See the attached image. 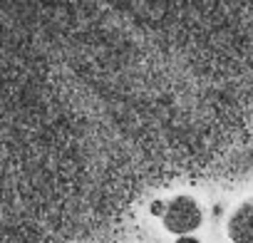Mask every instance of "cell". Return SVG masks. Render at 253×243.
I'll list each match as a JSON object with an SVG mask.
<instances>
[{
    "label": "cell",
    "mask_w": 253,
    "mask_h": 243,
    "mask_svg": "<svg viewBox=\"0 0 253 243\" xmlns=\"http://www.w3.org/2000/svg\"><path fill=\"white\" fill-rule=\"evenodd\" d=\"M176 243H201V241H199L196 236H179Z\"/></svg>",
    "instance_id": "4"
},
{
    "label": "cell",
    "mask_w": 253,
    "mask_h": 243,
    "mask_svg": "<svg viewBox=\"0 0 253 243\" xmlns=\"http://www.w3.org/2000/svg\"><path fill=\"white\" fill-rule=\"evenodd\" d=\"M228 238L233 243H253V201L241 203L228 218Z\"/></svg>",
    "instance_id": "2"
},
{
    "label": "cell",
    "mask_w": 253,
    "mask_h": 243,
    "mask_svg": "<svg viewBox=\"0 0 253 243\" xmlns=\"http://www.w3.org/2000/svg\"><path fill=\"white\" fill-rule=\"evenodd\" d=\"M164 211H167V203L164 201H154L152 203V213L154 216H164Z\"/></svg>",
    "instance_id": "3"
},
{
    "label": "cell",
    "mask_w": 253,
    "mask_h": 243,
    "mask_svg": "<svg viewBox=\"0 0 253 243\" xmlns=\"http://www.w3.org/2000/svg\"><path fill=\"white\" fill-rule=\"evenodd\" d=\"M201 221H204L201 206L191 196L181 194V196H174L167 203V211H164V226H167V231H171L176 236L179 233L181 236H189L191 231H196L201 226Z\"/></svg>",
    "instance_id": "1"
}]
</instances>
